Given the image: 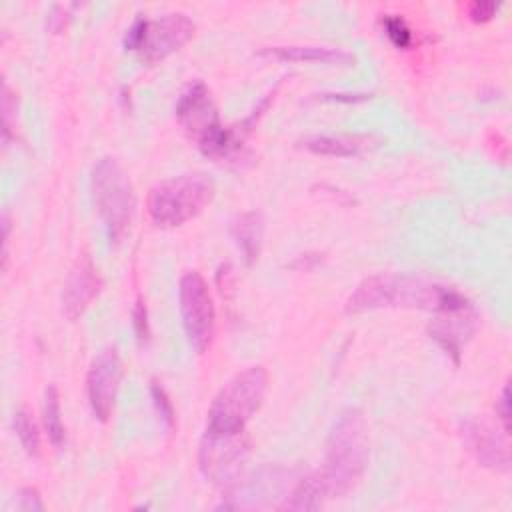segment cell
Instances as JSON below:
<instances>
[{"label":"cell","instance_id":"1","mask_svg":"<svg viewBox=\"0 0 512 512\" xmlns=\"http://www.w3.org/2000/svg\"><path fill=\"white\" fill-rule=\"evenodd\" d=\"M466 306H470V300L450 286L392 272L364 278L346 300V312L350 314L376 308H420L446 312Z\"/></svg>","mask_w":512,"mask_h":512},{"label":"cell","instance_id":"2","mask_svg":"<svg viewBox=\"0 0 512 512\" xmlns=\"http://www.w3.org/2000/svg\"><path fill=\"white\" fill-rule=\"evenodd\" d=\"M370 458V438L364 412L358 408L342 410L326 438L324 468L320 478L328 498H342L356 488L366 472Z\"/></svg>","mask_w":512,"mask_h":512},{"label":"cell","instance_id":"3","mask_svg":"<svg viewBox=\"0 0 512 512\" xmlns=\"http://www.w3.org/2000/svg\"><path fill=\"white\" fill-rule=\"evenodd\" d=\"M268 388L264 366H248L236 372L214 396L208 408L210 432H246L248 420L260 410Z\"/></svg>","mask_w":512,"mask_h":512},{"label":"cell","instance_id":"4","mask_svg":"<svg viewBox=\"0 0 512 512\" xmlns=\"http://www.w3.org/2000/svg\"><path fill=\"white\" fill-rule=\"evenodd\" d=\"M92 200L110 242H120L136 212L134 186L114 156H102L92 168Z\"/></svg>","mask_w":512,"mask_h":512},{"label":"cell","instance_id":"5","mask_svg":"<svg viewBox=\"0 0 512 512\" xmlns=\"http://www.w3.org/2000/svg\"><path fill=\"white\" fill-rule=\"evenodd\" d=\"M214 182L204 172H184L158 182L148 194V214L156 226L174 228L204 210Z\"/></svg>","mask_w":512,"mask_h":512},{"label":"cell","instance_id":"6","mask_svg":"<svg viewBox=\"0 0 512 512\" xmlns=\"http://www.w3.org/2000/svg\"><path fill=\"white\" fill-rule=\"evenodd\" d=\"M176 118L206 156L224 158L236 148L232 130L222 126L218 108L202 80L190 82L176 100Z\"/></svg>","mask_w":512,"mask_h":512},{"label":"cell","instance_id":"7","mask_svg":"<svg viewBox=\"0 0 512 512\" xmlns=\"http://www.w3.org/2000/svg\"><path fill=\"white\" fill-rule=\"evenodd\" d=\"M194 30V20L182 12H168L156 20L136 18L124 34V48L138 52L146 64H154L180 50Z\"/></svg>","mask_w":512,"mask_h":512},{"label":"cell","instance_id":"8","mask_svg":"<svg viewBox=\"0 0 512 512\" xmlns=\"http://www.w3.org/2000/svg\"><path fill=\"white\" fill-rule=\"evenodd\" d=\"M178 300L186 338L196 352H204L214 336L216 310L208 284L198 270H188L182 274L178 284Z\"/></svg>","mask_w":512,"mask_h":512},{"label":"cell","instance_id":"9","mask_svg":"<svg viewBox=\"0 0 512 512\" xmlns=\"http://www.w3.org/2000/svg\"><path fill=\"white\" fill-rule=\"evenodd\" d=\"M246 432H210L204 430L198 450V466L206 480L218 486H230L248 456Z\"/></svg>","mask_w":512,"mask_h":512},{"label":"cell","instance_id":"10","mask_svg":"<svg viewBox=\"0 0 512 512\" xmlns=\"http://www.w3.org/2000/svg\"><path fill=\"white\" fill-rule=\"evenodd\" d=\"M120 380H122V360H120L118 348L106 346L94 356L86 376L88 402L94 416L100 422H106L114 410Z\"/></svg>","mask_w":512,"mask_h":512},{"label":"cell","instance_id":"11","mask_svg":"<svg viewBox=\"0 0 512 512\" xmlns=\"http://www.w3.org/2000/svg\"><path fill=\"white\" fill-rule=\"evenodd\" d=\"M460 436L464 446L474 454V458L494 472L510 470V450L506 436L484 418H466L460 424Z\"/></svg>","mask_w":512,"mask_h":512},{"label":"cell","instance_id":"12","mask_svg":"<svg viewBox=\"0 0 512 512\" xmlns=\"http://www.w3.org/2000/svg\"><path fill=\"white\" fill-rule=\"evenodd\" d=\"M476 332V312L470 306L460 310H446L436 312V318L428 324L430 338L454 360L460 362L462 346L472 338Z\"/></svg>","mask_w":512,"mask_h":512},{"label":"cell","instance_id":"13","mask_svg":"<svg viewBox=\"0 0 512 512\" xmlns=\"http://www.w3.org/2000/svg\"><path fill=\"white\" fill-rule=\"evenodd\" d=\"M102 286L100 274L88 254H82L72 270L66 276L64 290H62V306L70 320H76L84 314L90 302L98 296Z\"/></svg>","mask_w":512,"mask_h":512},{"label":"cell","instance_id":"14","mask_svg":"<svg viewBox=\"0 0 512 512\" xmlns=\"http://www.w3.org/2000/svg\"><path fill=\"white\" fill-rule=\"evenodd\" d=\"M260 56H270L288 62H320L332 66H354L356 56L344 48L314 46V44H286V46H266L258 52Z\"/></svg>","mask_w":512,"mask_h":512},{"label":"cell","instance_id":"15","mask_svg":"<svg viewBox=\"0 0 512 512\" xmlns=\"http://www.w3.org/2000/svg\"><path fill=\"white\" fill-rule=\"evenodd\" d=\"M230 236L236 242L246 264H254L262 250L264 220L256 210H246L230 220Z\"/></svg>","mask_w":512,"mask_h":512},{"label":"cell","instance_id":"16","mask_svg":"<svg viewBox=\"0 0 512 512\" xmlns=\"http://www.w3.org/2000/svg\"><path fill=\"white\" fill-rule=\"evenodd\" d=\"M304 150L318 156L350 158L368 148L370 138L362 134H312L298 142Z\"/></svg>","mask_w":512,"mask_h":512},{"label":"cell","instance_id":"17","mask_svg":"<svg viewBox=\"0 0 512 512\" xmlns=\"http://www.w3.org/2000/svg\"><path fill=\"white\" fill-rule=\"evenodd\" d=\"M328 496L326 486L320 478V474H312L302 478L292 492L286 496V500L280 504L282 510H318L324 504V498Z\"/></svg>","mask_w":512,"mask_h":512},{"label":"cell","instance_id":"18","mask_svg":"<svg viewBox=\"0 0 512 512\" xmlns=\"http://www.w3.org/2000/svg\"><path fill=\"white\" fill-rule=\"evenodd\" d=\"M44 426L48 432V438L54 446H62L66 438L62 412H60V394L54 384H50L44 392Z\"/></svg>","mask_w":512,"mask_h":512},{"label":"cell","instance_id":"19","mask_svg":"<svg viewBox=\"0 0 512 512\" xmlns=\"http://www.w3.org/2000/svg\"><path fill=\"white\" fill-rule=\"evenodd\" d=\"M12 426H14V432L18 436L24 452L28 456H38L40 454V432H38V426H36L32 414L26 408H18L12 418Z\"/></svg>","mask_w":512,"mask_h":512},{"label":"cell","instance_id":"20","mask_svg":"<svg viewBox=\"0 0 512 512\" xmlns=\"http://www.w3.org/2000/svg\"><path fill=\"white\" fill-rule=\"evenodd\" d=\"M382 26L396 48H408L412 44V30L400 14H382Z\"/></svg>","mask_w":512,"mask_h":512},{"label":"cell","instance_id":"21","mask_svg":"<svg viewBox=\"0 0 512 512\" xmlns=\"http://www.w3.org/2000/svg\"><path fill=\"white\" fill-rule=\"evenodd\" d=\"M150 396L154 400V406H156V412H158L160 420L168 428H172L174 426V406H172V400L168 398L166 390L156 380H152V384H150Z\"/></svg>","mask_w":512,"mask_h":512},{"label":"cell","instance_id":"22","mask_svg":"<svg viewBox=\"0 0 512 512\" xmlns=\"http://www.w3.org/2000/svg\"><path fill=\"white\" fill-rule=\"evenodd\" d=\"M132 328H134V336L140 344H146L150 340V322H148V310L142 298L136 300L134 308H132Z\"/></svg>","mask_w":512,"mask_h":512},{"label":"cell","instance_id":"23","mask_svg":"<svg viewBox=\"0 0 512 512\" xmlns=\"http://www.w3.org/2000/svg\"><path fill=\"white\" fill-rule=\"evenodd\" d=\"M16 112V98L10 90V86L4 82L2 84V136L4 144L12 138V116Z\"/></svg>","mask_w":512,"mask_h":512},{"label":"cell","instance_id":"24","mask_svg":"<svg viewBox=\"0 0 512 512\" xmlns=\"http://www.w3.org/2000/svg\"><path fill=\"white\" fill-rule=\"evenodd\" d=\"M498 10V4L496 2H490V0H476L468 6V16L470 20L474 22H488L494 12Z\"/></svg>","mask_w":512,"mask_h":512},{"label":"cell","instance_id":"25","mask_svg":"<svg viewBox=\"0 0 512 512\" xmlns=\"http://www.w3.org/2000/svg\"><path fill=\"white\" fill-rule=\"evenodd\" d=\"M16 508L18 510H24V512H34V510H44V504L40 500V494L36 488H22L18 492V502H16Z\"/></svg>","mask_w":512,"mask_h":512},{"label":"cell","instance_id":"26","mask_svg":"<svg viewBox=\"0 0 512 512\" xmlns=\"http://www.w3.org/2000/svg\"><path fill=\"white\" fill-rule=\"evenodd\" d=\"M374 94L372 92H322L320 98L328 102H340V104H356V102H366Z\"/></svg>","mask_w":512,"mask_h":512},{"label":"cell","instance_id":"27","mask_svg":"<svg viewBox=\"0 0 512 512\" xmlns=\"http://www.w3.org/2000/svg\"><path fill=\"white\" fill-rule=\"evenodd\" d=\"M496 414L502 424V430L506 434H510V388H508V384L502 386V392L496 400Z\"/></svg>","mask_w":512,"mask_h":512},{"label":"cell","instance_id":"28","mask_svg":"<svg viewBox=\"0 0 512 512\" xmlns=\"http://www.w3.org/2000/svg\"><path fill=\"white\" fill-rule=\"evenodd\" d=\"M320 260H322V254H320V252H306V254L296 256V258L290 262V268H294V270H310V268H314Z\"/></svg>","mask_w":512,"mask_h":512},{"label":"cell","instance_id":"29","mask_svg":"<svg viewBox=\"0 0 512 512\" xmlns=\"http://www.w3.org/2000/svg\"><path fill=\"white\" fill-rule=\"evenodd\" d=\"M66 6H62V4H56V6H52V12H50V16H48V26H50V30H54V32H58L64 24H66Z\"/></svg>","mask_w":512,"mask_h":512}]
</instances>
